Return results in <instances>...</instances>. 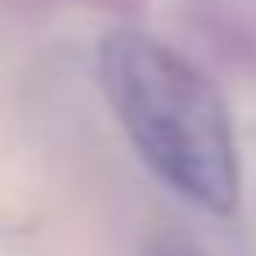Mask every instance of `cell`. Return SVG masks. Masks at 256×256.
Masks as SVG:
<instances>
[{
    "instance_id": "6da1fadb",
    "label": "cell",
    "mask_w": 256,
    "mask_h": 256,
    "mask_svg": "<svg viewBox=\"0 0 256 256\" xmlns=\"http://www.w3.org/2000/svg\"><path fill=\"white\" fill-rule=\"evenodd\" d=\"M94 72L140 162L207 216L238 212V140L216 86L144 27H112L94 50Z\"/></svg>"
},
{
    "instance_id": "7a4b0ae2",
    "label": "cell",
    "mask_w": 256,
    "mask_h": 256,
    "mask_svg": "<svg viewBox=\"0 0 256 256\" xmlns=\"http://www.w3.org/2000/svg\"><path fill=\"white\" fill-rule=\"evenodd\" d=\"M144 256H202V252H198V248H194L184 234H162V238H158V243H153Z\"/></svg>"
}]
</instances>
